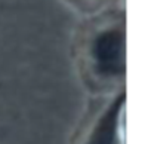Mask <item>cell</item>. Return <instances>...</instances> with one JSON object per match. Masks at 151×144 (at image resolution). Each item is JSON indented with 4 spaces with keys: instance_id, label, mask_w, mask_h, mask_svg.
<instances>
[{
    "instance_id": "1",
    "label": "cell",
    "mask_w": 151,
    "mask_h": 144,
    "mask_svg": "<svg viewBox=\"0 0 151 144\" xmlns=\"http://www.w3.org/2000/svg\"><path fill=\"white\" fill-rule=\"evenodd\" d=\"M96 58L102 70L116 71L123 70L124 65V40L123 34L113 30L104 33L96 45Z\"/></svg>"
},
{
    "instance_id": "2",
    "label": "cell",
    "mask_w": 151,
    "mask_h": 144,
    "mask_svg": "<svg viewBox=\"0 0 151 144\" xmlns=\"http://www.w3.org/2000/svg\"><path fill=\"white\" fill-rule=\"evenodd\" d=\"M92 144H117L116 143V134H114V126L111 123H105L104 128L96 134L95 141Z\"/></svg>"
}]
</instances>
